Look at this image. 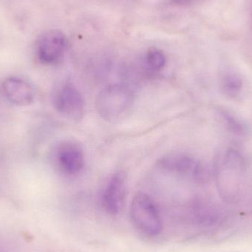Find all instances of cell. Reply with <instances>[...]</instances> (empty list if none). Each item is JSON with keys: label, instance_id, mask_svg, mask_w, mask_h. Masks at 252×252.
Masks as SVG:
<instances>
[{"label": "cell", "instance_id": "cell-10", "mask_svg": "<svg viewBox=\"0 0 252 252\" xmlns=\"http://www.w3.org/2000/svg\"><path fill=\"white\" fill-rule=\"evenodd\" d=\"M222 88L229 95H236L242 87V81L239 77L234 74L225 75L222 78Z\"/></svg>", "mask_w": 252, "mask_h": 252}, {"label": "cell", "instance_id": "cell-7", "mask_svg": "<svg viewBox=\"0 0 252 252\" xmlns=\"http://www.w3.org/2000/svg\"><path fill=\"white\" fill-rule=\"evenodd\" d=\"M1 89L6 99L16 106H28L35 100L33 87L22 78L9 77L3 81Z\"/></svg>", "mask_w": 252, "mask_h": 252}, {"label": "cell", "instance_id": "cell-2", "mask_svg": "<svg viewBox=\"0 0 252 252\" xmlns=\"http://www.w3.org/2000/svg\"><path fill=\"white\" fill-rule=\"evenodd\" d=\"M130 216L133 226L142 235L155 238L162 232L163 223L159 210L148 194L138 192L134 195L130 204Z\"/></svg>", "mask_w": 252, "mask_h": 252}, {"label": "cell", "instance_id": "cell-1", "mask_svg": "<svg viewBox=\"0 0 252 252\" xmlns=\"http://www.w3.org/2000/svg\"><path fill=\"white\" fill-rule=\"evenodd\" d=\"M133 100L134 94L128 86L112 84L99 93L96 99V109L105 121H117L127 113Z\"/></svg>", "mask_w": 252, "mask_h": 252}, {"label": "cell", "instance_id": "cell-4", "mask_svg": "<svg viewBox=\"0 0 252 252\" xmlns=\"http://www.w3.org/2000/svg\"><path fill=\"white\" fill-rule=\"evenodd\" d=\"M55 109L72 121H80L85 113V100L81 92L72 84L59 86L53 96Z\"/></svg>", "mask_w": 252, "mask_h": 252}, {"label": "cell", "instance_id": "cell-9", "mask_svg": "<svg viewBox=\"0 0 252 252\" xmlns=\"http://www.w3.org/2000/svg\"><path fill=\"white\" fill-rule=\"evenodd\" d=\"M165 55L159 49L151 47L145 55V64L151 72H160L165 66Z\"/></svg>", "mask_w": 252, "mask_h": 252}, {"label": "cell", "instance_id": "cell-12", "mask_svg": "<svg viewBox=\"0 0 252 252\" xmlns=\"http://www.w3.org/2000/svg\"><path fill=\"white\" fill-rule=\"evenodd\" d=\"M172 1L176 4H187L190 0H172Z\"/></svg>", "mask_w": 252, "mask_h": 252}, {"label": "cell", "instance_id": "cell-8", "mask_svg": "<svg viewBox=\"0 0 252 252\" xmlns=\"http://www.w3.org/2000/svg\"><path fill=\"white\" fill-rule=\"evenodd\" d=\"M198 164L190 156L179 153L164 156L157 162V165L161 170L169 173L183 175L188 173L193 175Z\"/></svg>", "mask_w": 252, "mask_h": 252}, {"label": "cell", "instance_id": "cell-3", "mask_svg": "<svg viewBox=\"0 0 252 252\" xmlns=\"http://www.w3.org/2000/svg\"><path fill=\"white\" fill-rule=\"evenodd\" d=\"M55 167L62 174L74 176L85 166V153L82 145L75 140L66 139L56 144L53 151Z\"/></svg>", "mask_w": 252, "mask_h": 252}, {"label": "cell", "instance_id": "cell-11", "mask_svg": "<svg viewBox=\"0 0 252 252\" xmlns=\"http://www.w3.org/2000/svg\"><path fill=\"white\" fill-rule=\"evenodd\" d=\"M226 163H227L228 165L230 166L231 167H234V168L241 167V157L236 153L231 151L226 157Z\"/></svg>", "mask_w": 252, "mask_h": 252}, {"label": "cell", "instance_id": "cell-6", "mask_svg": "<svg viewBox=\"0 0 252 252\" xmlns=\"http://www.w3.org/2000/svg\"><path fill=\"white\" fill-rule=\"evenodd\" d=\"M127 175L123 170L115 172L106 182L101 192L102 207L111 216H117L125 205Z\"/></svg>", "mask_w": 252, "mask_h": 252}, {"label": "cell", "instance_id": "cell-5", "mask_svg": "<svg viewBox=\"0 0 252 252\" xmlns=\"http://www.w3.org/2000/svg\"><path fill=\"white\" fill-rule=\"evenodd\" d=\"M66 35L59 30L46 31L38 38L35 47L37 59L44 65H54L62 61L67 49Z\"/></svg>", "mask_w": 252, "mask_h": 252}]
</instances>
